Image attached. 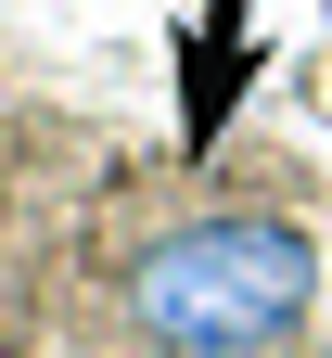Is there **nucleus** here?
<instances>
[{
	"mask_svg": "<svg viewBox=\"0 0 332 358\" xmlns=\"http://www.w3.org/2000/svg\"><path fill=\"white\" fill-rule=\"evenodd\" d=\"M319 307V243L294 217H179L128 256V320L154 358H281Z\"/></svg>",
	"mask_w": 332,
	"mask_h": 358,
	"instance_id": "obj_1",
	"label": "nucleus"
}]
</instances>
